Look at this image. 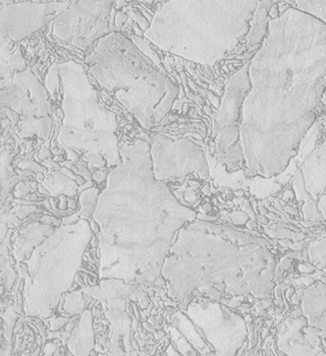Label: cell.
<instances>
[{"label": "cell", "mask_w": 326, "mask_h": 356, "mask_svg": "<svg viewBox=\"0 0 326 356\" xmlns=\"http://www.w3.org/2000/svg\"><path fill=\"white\" fill-rule=\"evenodd\" d=\"M242 106L246 175L272 178L298 154L326 91V25L298 8L270 19Z\"/></svg>", "instance_id": "obj_1"}, {"label": "cell", "mask_w": 326, "mask_h": 356, "mask_svg": "<svg viewBox=\"0 0 326 356\" xmlns=\"http://www.w3.org/2000/svg\"><path fill=\"white\" fill-rule=\"evenodd\" d=\"M121 155L122 164L107 175L93 214L99 227V274L129 284L162 286L163 265L176 234L197 219V213L156 179L148 143L123 145Z\"/></svg>", "instance_id": "obj_2"}, {"label": "cell", "mask_w": 326, "mask_h": 356, "mask_svg": "<svg viewBox=\"0 0 326 356\" xmlns=\"http://www.w3.org/2000/svg\"><path fill=\"white\" fill-rule=\"evenodd\" d=\"M275 270L266 239L196 219L178 232L162 277L169 298L186 309L195 298H270Z\"/></svg>", "instance_id": "obj_3"}, {"label": "cell", "mask_w": 326, "mask_h": 356, "mask_svg": "<svg viewBox=\"0 0 326 356\" xmlns=\"http://www.w3.org/2000/svg\"><path fill=\"white\" fill-rule=\"evenodd\" d=\"M259 1H166L144 37L193 63L215 65L246 38Z\"/></svg>", "instance_id": "obj_4"}, {"label": "cell", "mask_w": 326, "mask_h": 356, "mask_svg": "<svg viewBox=\"0 0 326 356\" xmlns=\"http://www.w3.org/2000/svg\"><path fill=\"white\" fill-rule=\"evenodd\" d=\"M86 63L99 85L146 129L164 120L180 91L164 70L120 32L100 39Z\"/></svg>", "instance_id": "obj_5"}, {"label": "cell", "mask_w": 326, "mask_h": 356, "mask_svg": "<svg viewBox=\"0 0 326 356\" xmlns=\"http://www.w3.org/2000/svg\"><path fill=\"white\" fill-rule=\"evenodd\" d=\"M63 89V125L57 136L59 147L82 160L89 168L122 164L116 133V116L99 104L98 94L85 70L76 61L56 63Z\"/></svg>", "instance_id": "obj_6"}, {"label": "cell", "mask_w": 326, "mask_h": 356, "mask_svg": "<svg viewBox=\"0 0 326 356\" xmlns=\"http://www.w3.org/2000/svg\"><path fill=\"white\" fill-rule=\"evenodd\" d=\"M171 356H235L247 328L242 316L208 298H195L173 316Z\"/></svg>", "instance_id": "obj_7"}, {"label": "cell", "mask_w": 326, "mask_h": 356, "mask_svg": "<svg viewBox=\"0 0 326 356\" xmlns=\"http://www.w3.org/2000/svg\"><path fill=\"white\" fill-rule=\"evenodd\" d=\"M1 107L8 109L13 129L20 138L47 140L52 129V105L47 89L30 70L1 72Z\"/></svg>", "instance_id": "obj_8"}, {"label": "cell", "mask_w": 326, "mask_h": 356, "mask_svg": "<svg viewBox=\"0 0 326 356\" xmlns=\"http://www.w3.org/2000/svg\"><path fill=\"white\" fill-rule=\"evenodd\" d=\"M250 89L249 63H246L228 79L213 124L215 156L230 173L244 168L241 142L242 106Z\"/></svg>", "instance_id": "obj_9"}, {"label": "cell", "mask_w": 326, "mask_h": 356, "mask_svg": "<svg viewBox=\"0 0 326 356\" xmlns=\"http://www.w3.org/2000/svg\"><path fill=\"white\" fill-rule=\"evenodd\" d=\"M114 1H72L70 8L54 19L52 34L61 41L88 49L94 42L111 33L110 15Z\"/></svg>", "instance_id": "obj_10"}, {"label": "cell", "mask_w": 326, "mask_h": 356, "mask_svg": "<svg viewBox=\"0 0 326 356\" xmlns=\"http://www.w3.org/2000/svg\"><path fill=\"white\" fill-rule=\"evenodd\" d=\"M152 167L156 179L184 180L191 173L203 179L210 177L203 149L188 138H173L155 135L150 145Z\"/></svg>", "instance_id": "obj_11"}, {"label": "cell", "mask_w": 326, "mask_h": 356, "mask_svg": "<svg viewBox=\"0 0 326 356\" xmlns=\"http://www.w3.org/2000/svg\"><path fill=\"white\" fill-rule=\"evenodd\" d=\"M0 6L1 43L23 40L70 8L72 1H2Z\"/></svg>", "instance_id": "obj_12"}, {"label": "cell", "mask_w": 326, "mask_h": 356, "mask_svg": "<svg viewBox=\"0 0 326 356\" xmlns=\"http://www.w3.org/2000/svg\"><path fill=\"white\" fill-rule=\"evenodd\" d=\"M293 188L306 221L326 220V144L318 147L296 171Z\"/></svg>", "instance_id": "obj_13"}, {"label": "cell", "mask_w": 326, "mask_h": 356, "mask_svg": "<svg viewBox=\"0 0 326 356\" xmlns=\"http://www.w3.org/2000/svg\"><path fill=\"white\" fill-rule=\"evenodd\" d=\"M317 331L304 316L288 318L277 338L279 349L286 356H325Z\"/></svg>", "instance_id": "obj_14"}, {"label": "cell", "mask_w": 326, "mask_h": 356, "mask_svg": "<svg viewBox=\"0 0 326 356\" xmlns=\"http://www.w3.org/2000/svg\"><path fill=\"white\" fill-rule=\"evenodd\" d=\"M301 309L310 327L326 332V285L315 283L306 288L302 298Z\"/></svg>", "instance_id": "obj_15"}, {"label": "cell", "mask_w": 326, "mask_h": 356, "mask_svg": "<svg viewBox=\"0 0 326 356\" xmlns=\"http://www.w3.org/2000/svg\"><path fill=\"white\" fill-rule=\"evenodd\" d=\"M125 309V305H121L120 313L114 314L112 309L107 313V318L112 326L109 356H137L131 343L132 321Z\"/></svg>", "instance_id": "obj_16"}, {"label": "cell", "mask_w": 326, "mask_h": 356, "mask_svg": "<svg viewBox=\"0 0 326 356\" xmlns=\"http://www.w3.org/2000/svg\"><path fill=\"white\" fill-rule=\"evenodd\" d=\"M54 227L48 224L35 223L24 229L20 236L15 241V258L22 261L31 250L43 241L49 238L55 232Z\"/></svg>", "instance_id": "obj_17"}, {"label": "cell", "mask_w": 326, "mask_h": 356, "mask_svg": "<svg viewBox=\"0 0 326 356\" xmlns=\"http://www.w3.org/2000/svg\"><path fill=\"white\" fill-rule=\"evenodd\" d=\"M70 350L75 356H93L94 338L91 312H85L79 328L68 343Z\"/></svg>", "instance_id": "obj_18"}, {"label": "cell", "mask_w": 326, "mask_h": 356, "mask_svg": "<svg viewBox=\"0 0 326 356\" xmlns=\"http://www.w3.org/2000/svg\"><path fill=\"white\" fill-rule=\"evenodd\" d=\"M274 4V1H270V0L258 2L254 17L251 22L250 31L244 38L247 40L246 47L248 49L265 39L268 31V24L270 22V10Z\"/></svg>", "instance_id": "obj_19"}, {"label": "cell", "mask_w": 326, "mask_h": 356, "mask_svg": "<svg viewBox=\"0 0 326 356\" xmlns=\"http://www.w3.org/2000/svg\"><path fill=\"white\" fill-rule=\"evenodd\" d=\"M99 191L96 188H90L82 193L80 197V203L82 209L80 213L70 217V218L63 219V225H70V224L77 223L82 219L89 220L93 216L94 212L98 202Z\"/></svg>", "instance_id": "obj_20"}, {"label": "cell", "mask_w": 326, "mask_h": 356, "mask_svg": "<svg viewBox=\"0 0 326 356\" xmlns=\"http://www.w3.org/2000/svg\"><path fill=\"white\" fill-rule=\"evenodd\" d=\"M43 186L54 197H56L61 193L72 197L78 192L76 182L59 171H55L52 177L46 178L43 181Z\"/></svg>", "instance_id": "obj_21"}, {"label": "cell", "mask_w": 326, "mask_h": 356, "mask_svg": "<svg viewBox=\"0 0 326 356\" xmlns=\"http://www.w3.org/2000/svg\"><path fill=\"white\" fill-rule=\"evenodd\" d=\"M310 261L326 274V234L311 243L309 248Z\"/></svg>", "instance_id": "obj_22"}, {"label": "cell", "mask_w": 326, "mask_h": 356, "mask_svg": "<svg viewBox=\"0 0 326 356\" xmlns=\"http://www.w3.org/2000/svg\"><path fill=\"white\" fill-rule=\"evenodd\" d=\"M297 8L301 12L305 13L320 21L326 25V1H307V0H299L295 2Z\"/></svg>", "instance_id": "obj_23"}, {"label": "cell", "mask_w": 326, "mask_h": 356, "mask_svg": "<svg viewBox=\"0 0 326 356\" xmlns=\"http://www.w3.org/2000/svg\"><path fill=\"white\" fill-rule=\"evenodd\" d=\"M132 41L138 46L139 49L143 52L146 56H148L156 65L160 67V69H163L162 61H160V57L156 54V52L150 47L149 41L147 39H142L138 36H132Z\"/></svg>", "instance_id": "obj_24"}, {"label": "cell", "mask_w": 326, "mask_h": 356, "mask_svg": "<svg viewBox=\"0 0 326 356\" xmlns=\"http://www.w3.org/2000/svg\"><path fill=\"white\" fill-rule=\"evenodd\" d=\"M21 168L23 169H28V170H33V171H38V172H45L46 169L43 168V167L39 166L38 164L35 163V162L32 161H24L22 162V163H20L19 165Z\"/></svg>", "instance_id": "obj_25"}, {"label": "cell", "mask_w": 326, "mask_h": 356, "mask_svg": "<svg viewBox=\"0 0 326 356\" xmlns=\"http://www.w3.org/2000/svg\"><path fill=\"white\" fill-rule=\"evenodd\" d=\"M94 178H95L96 181L102 182L103 180L107 178V172L104 170H99Z\"/></svg>", "instance_id": "obj_26"}, {"label": "cell", "mask_w": 326, "mask_h": 356, "mask_svg": "<svg viewBox=\"0 0 326 356\" xmlns=\"http://www.w3.org/2000/svg\"><path fill=\"white\" fill-rule=\"evenodd\" d=\"M127 21V17H125V15L123 14H118L116 15V26H118V28L122 27L123 24L125 23V22Z\"/></svg>", "instance_id": "obj_27"}, {"label": "cell", "mask_w": 326, "mask_h": 356, "mask_svg": "<svg viewBox=\"0 0 326 356\" xmlns=\"http://www.w3.org/2000/svg\"><path fill=\"white\" fill-rule=\"evenodd\" d=\"M321 103H323V104H325L326 106V91L325 95L323 97V99H321Z\"/></svg>", "instance_id": "obj_28"}]
</instances>
